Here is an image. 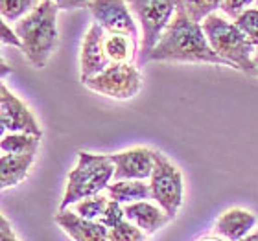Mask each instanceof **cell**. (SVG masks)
Returning a JSON list of instances; mask_svg holds the SVG:
<instances>
[{
    "label": "cell",
    "instance_id": "ac0fdd59",
    "mask_svg": "<svg viewBox=\"0 0 258 241\" xmlns=\"http://www.w3.org/2000/svg\"><path fill=\"white\" fill-rule=\"evenodd\" d=\"M41 138L26 133H8L0 140V149L4 155H26L37 153Z\"/></svg>",
    "mask_w": 258,
    "mask_h": 241
},
{
    "label": "cell",
    "instance_id": "277c9868",
    "mask_svg": "<svg viewBox=\"0 0 258 241\" xmlns=\"http://www.w3.org/2000/svg\"><path fill=\"white\" fill-rule=\"evenodd\" d=\"M113 179L114 164L111 156L80 151L76 168L70 170L67 179V190H64L59 210L69 208L70 204L80 203L83 199L100 195L103 190H107Z\"/></svg>",
    "mask_w": 258,
    "mask_h": 241
},
{
    "label": "cell",
    "instance_id": "5bb4252c",
    "mask_svg": "<svg viewBox=\"0 0 258 241\" xmlns=\"http://www.w3.org/2000/svg\"><path fill=\"white\" fill-rule=\"evenodd\" d=\"M254 225H256V215L251 214L249 210L231 208L218 217L216 232L227 241H240L253 230Z\"/></svg>",
    "mask_w": 258,
    "mask_h": 241
},
{
    "label": "cell",
    "instance_id": "d4e9b609",
    "mask_svg": "<svg viewBox=\"0 0 258 241\" xmlns=\"http://www.w3.org/2000/svg\"><path fill=\"white\" fill-rule=\"evenodd\" d=\"M253 2H254V0H223L221 10H223V13H225L227 17L236 19V17L242 15L245 10H249Z\"/></svg>",
    "mask_w": 258,
    "mask_h": 241
},
{
    "label": "cell",
    "instance_id": "7402d4cb",
    "mask_svg": "<svg viewBox=\"0 0 258 241\" xmlns=\"http://www.w3.org/2000/svg\"><path fill=\"white\" fill-rule=\"evenodd\" d=\"M236 24L242 33L247 37V41L253 44L254 48H258V8H249L234 19Z\"/></svg>",
    "mask_w": 258,
    "mask_h": 241
},
{
    "label": "cell",
    "instance_id": "f546056e",
    "mask_svg": "<svg viewBox=\"0 0 258 241\" xmlns=\"http://www.w3.org/2000/svg\"><path fill=\"white\" fill-rule=\"evenodd\" d=\"M0 72H2V77H6V75L10 74V66L6 64L4 59H2V64H0Z\"/></svg>",
    "mask_w": 258,
    "mask_h": 241
},
{
    "label": "cell",
    "instance_id": "ffe728a7",
    "mask_svg": "<svg viewBox=\"0 0 258 241\" xmlns=\"http://www.w3.org/2000/svg\"><path fill=\"white\" fill-rule=\"evenodd\" d=\"M107 204H109V197H105V195L100 193V195H94V197L83 199L80 203H76L74 214H78L80 217H83V219L100 221L102 215L105 214V210H107Z\"/></svg>",
    "mask_w": 258,
    "mask_h": 241
},
{
    "label": "cell",
    "instance_id": "3957f363",
    "mask_svg": "<svg viewBox=\"0 0 258 241\" xmlns=\"http://www.w3.org/2000/svg\"><path fill=\"white\" fill-rule=\"evenodd\" d=\"M201 26L212 50L229 66L242 70L245 74L256 75L253 64V55L256 50L234 22L229 21L227 17L212 13L201 22Z\"/></svg>",
    "mask_w": 258,
    "mask_h": 241
},
{
    "label": "cell",
    "instance_id": "30bf717a",
    "mask_svg": "<svg viewBox=\"0 0 258 241\" xmlns=\"http://www.w3.org/2000/svg\"><path fill=\"white\" fill-rule=\"evenodd\" d=\"M109 156L114 164V181H146L153 175L159 151L139 145Z\"/></svg>",
    "mask_w": 258,
    "mask_h": 241
},
{
    "label": "cell",
    "instance_id": "83f0119b",
    "mask_svg": "<svg viewBox=\"0 0 258 241\" xmlns=\"http://www.w3.org/2000/svg\"><path fill=\"white\" fill-rule=\"evenodd\" d=\"M0 241H19L15 236V232L11 228V223L2 215L0 219Z\"/></svg>",
    "mask_w": 258,
    "mask_h": 241
},
{
    "label": "cell",
    "instance_id": "603a6c76",
    "mask_svg": "<svg viewBox=\"0 0 258 241\" xmlns=\"http://www.w3.org/2000/svg\"><path fill=\"white\" fill-rule=\"evenodd\" d=\"M109 241H146V234L131 221L125 219L114 228H109Z\"/></svg>",
    "mask_w": 258,
    "mask_h": 241
},
{
    "label": "cell",
    "instance_id": "4316f807",
    "mask_svg": "<svg viewBox=\"0 0 258 241\" xmlns=\"http://www.w3.org/2000/svg\"><path fill=\"white\" fill-rule=\"evenodd\" d=\"M59 10H80V8H87L91 0H52Z\"/></svg>",
    "mask_w": 258,
    "mask_h": 241
},
{
    "label": "cell",
    "instance_id": "f1b7e54d",
    "mask_svg": "<svg viewBox=\"0 0 258 241\" xmlns=\"http://www.w3.org/2000/svg\"><path fill=\"white\" fill-rule=\"evenodd\" d=\"M196 241H227V239H223V237H216V236H205V237H199V239H196Z\"/></svg>",
    "mask_w": 258,
    "mask_h": 241
},
{
    "label": "cell",
    "instance_id": "9c48e42d",
    "mask_svg": "<svg viewBox=\"0 0 258 241\" xmlns=\"http://www.w3.org/2000/svg\"><path fill=\"white\" fill-rule=\"evenodd\" d=\"M0 120H2V136L8 133H26L33 136H43L41 125L28 109L6 85L0 87Z\"/></svg>",
    "mask_w": 258,
    "mask_h": 241
},
{
    "label": "cell",
    "instance_id": "6da1fadb",
    "mask_svg": "<svg viewBox=\"0 0 258 241\" xmlns=\"http://www.w3.org/2000/svg\"><path fill=\"white\" fill-rule=\"evenodd\" d=\"M148 61H172V63H207L229 66L216 54L203 33V26L188 15L179 4L161 41L151 50Z\"/></svg>",
    "mask_w": 258,
    "mask_h": 241
},
{
    "label": "cell",
    "instance_id": "8fae6325",
    "mask_svg": "<svg viewBox=\"0 0 258 241\" xmlns=\"http://www.w3.org/2000/svg\"><path fill=\"white\" fill-rule=\"evenodd\" d=\"M103 41H105V30L100 24L92 22L85 39H83V44H81V55H80L81 83L96 77L98 74H102L103 70L111 66V61L105 55Z\"/></svg>",
    "mask_w": 258,
    "mask_h": 241
},
{
    "label": "cell",
    "instance_id": "9a60e30c",
    "mask_svg": "<svg viewBox=\"0 0 258 241\" xmlns=\"http://www.w3.org/2000/svg\"><path fill=\"white\" fill-rule=\"evenodd\" d=\"M37 153H26V155H4L0 156V182L2 190L17 186L28 177L32 170L33 160Z\"/></svg>",
    "mask_w": 258,
    "mask_h": 241
},
{
    "label": "cell",
    "instance_id": "ba28073f",
    "mask_svg": "<svg viewBox=\"0 0 258 241\" xmlns=\"http://www.w3.org/2000/svg\"><path fill=\"white\" fill-rule=\"evenodd\" d=\"M89 11L96 24L105 30V33H124L133 39H139V30L127 0H91Z\"/></svg>",
    "mask_w": 258,
    "mask_h": 241
},
{
    "label": "cell",
    "instance_id": "44dd1931",
    "mask_svg": "<svg viewBox=\"0 0 258 241\" xmlns=\"http://www.w3.org/2000/svg\"><path fill=\"white\" fill-rule=\"evenodd\" d=\"M181 6L188 11L194 21L201 24L207 17L216 13V10L223 6V0H181Z\"/></svg>",
    "mask_w": 258,
    "mask_h": 241
},
{
    "label": "cell",
    "instance_id": "d6986e66",
    "mask_svg": "<svg viewBox=\"0 0 258 241\" xmlns=\"http://www.w3.org/2000/svg\"><path fill=\"white\" fill-rule=\"evenodd\" d=\"M43 0H0V11L6 22H19L32 13Z\"/></svg>",
    "mask_w": 258,
    "mask_h": 241
},
{
    "label": "cell",
    "instance_id": "484cf974",
    "mask_svg": "<svg viewBox=\"0 0 258 241\" xmlns=\"http://www.w3.org/2000/svg\"><path fill=\"white\" fill-rule=\"evenodd\" d=\"M2 44H10V46H15V48L22 50V41L21 37L17 35L15 30H11L8 22H2Z\"/></svg>",
    "mask_w": 258,
    "mask_h": 241
},
{
    "label": "cell",
    "instance_id": "8992f818",
    "mask_svg": "<svg viewBox=\"0 0 258 241\" xmlns=\"http://www.w3.org/2000/svg\"><path fill=\"white\" fill-rule=\"evenodd\" d=\"M83 85L111 100H131L142 89V74L133 63H113L102 74L87 79Z\"/></svg>",
    "mask_w": 258,
    "mask_h": 241
},
{
    "label": "cell",
    "instance_id": "cb8c5ba5",
    "mask_svg": "<svg viewBox=\"0 0 258 241\" xmlns=\"http://www.w3.org/2000/svg\"><path fill=\"white\" fill-rule=\"evenodd\" d=\"M124 221H125L124 206L120 203H116V201H111V199H109L107 210H105V214L102 215L100 223L105 225L107 228H114V226H118L120 223H124Z\"/></svg>",
    "mask_w": 258,
    "mask_h": 241
},
{
    "label": "cell",
    "instance_id": "1f68e13d",
    "mask_svg": "<svg viewBox=\"0 0 258 241\" xmlns=\"http://www.w3.org/2000/svg\"><path fill=\"white\" fill-rule=\"evenodd\" d=\"M253 64H254V70H256V75H258V48H256V52H254V55H253Z\"/></svg>",
    "mask_w": 258,
    "mask_h": 241
},
{
    "label": "cell",
    "instance_id": "d6a6232c",
    "mask_svg": "<svg viewBox=\"0 0 258 241\" xmlns=\"http://www.w3.org/2000/svg\"><path fill=\"white\" fill-rule=\"evenodd\" d=\"M254 2H256V8H258V0H254Z\"/></svg>",
    "mask_w": 258,
    "mask_h": 241
},
{
    "label": "cell",
    "instance_id": "4dcf8cb0",
    "mask_svg": "<svg viewBox=\"0 0 258 241\" xmlns=\"http://www.w3.org/2000/svg\"><path fill=\"white\" fill-rule=\"evenodd\" d=\"M240 241H258V230L253 232V234H247V236L243 237V239H240Z\"/></svg>",
    "mask_w": 258,
    "mask_h": 241
},
{
    "label": "cell",
    "instance_id": "7c38bea8",
    "mask_svg": "<svg viewBox=\"0 0 258 241\" xmlns=\"http://www.w3.org/2000/svg\"><path fill=\"white\" fill-rule=\"evenodd\" d=\"M55 223L72 241H109V228L100 221H89L74 212L59 210Z\"/></svg>",
    "mask_w": 258,
    "mask_h": 241
},
{
    "label": "cell",
    "instance_id": "7a4b0ae2",
    "mask_svg": "<svg viewBox=\"0 0 258 241\" xmlns=\"http://www.w3.org/2000/svg\"><path fill=\"white\" fill-rule=\"evenodd\" d=\"M57 6L52 0L41 4L15 24L22 41V52L35 68H44L57 46Z\"/></svg>",
    "mask_w": 258,
    "mask_h": 241
},
{
    "label": "cell",
    "instance_id": "52a82bcc",
    "mask_svg": "<svg viewBox=\"0 0 258 241\" xmlns=\"http://www.w3.org/2000/svg\"><path fill=\"white\" fill-rule=\"evenodd\" d=\"M150 190L151 199L173 219L183 204V175L161 151L150 179Z\"/></svg>",
    "mask_w": 258,
    "mask_h": 241
},
{
    "label": "cell",
    "instance_id": "4fadbf2b",
    "mask_svg": "<svg viewBox=\"0 0 258 241\" xmlns=\"http://www.w3.org/2000/svg\"><path fill=\"white\" fill-rule=\"evenodd\" d=\"M124 212H125V219L139 226L146 236L157 232L159 228L166 226L168 223L172 221V217H170L161 206H155V204L148 203V201L125 204Z\"/></svg>",
    "mask_w": 258,
    "mask_h": 241
},
{
    "label": "cell",
    "instance_id": "e0dca14e",
    "mask_svg": "<svg viewBox=\"0 0 258 241\" xmlns=\"http://www.w3.org/2000/svg\"><path fill=\"white\" fill-rule=\"evenodd\" d=\"M105 55L113 63H133L137 57V39L124 33H105Z\"/></svg>",
    "mask_w": 258,
    "mask_h": 241
},
{
    "label": "cell",
    "instance_id": "5b68a950",
    "mask_svg": "<svg viewBox=\"0 0 258 241\" xmlns=\"http://www.w3.org/2000/svg\"><path fill=\"white\" fill-rule=\"evenodd\" d=\"M127 4L142 28L140 61H148L151 50L157 46L175 17L181 0H127Z\"/></svg>",
    "mask_w": 258,
    "mask_h": 241
},
{
    "label": "cell",
    "instance_id": "2e32d148",
    "mask_svg": "<svg viewBox=\"0 0 258 241\" xmlns=\"http://www.w3.org/2000/svg\"><path fill=\"white\" fill-rule=\"evenodd\" d=\"M107 197L120 204H133L151 199V190L146 181H114L107 186Z\"/></svg>",
    "mask_w": 258,
    "mask_h": 241
}]
</instances>
